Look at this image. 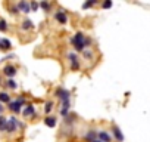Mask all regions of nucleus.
Listing matches in <instances>:
<instances>
[{"label": "nucleus", "mask_w": 150, "mask_h": 142, "mask_svg": "<svg viewBox=\"0 0 150 142\" xmlns=\"http://www.w3.org/2000/svg\"><path fill=\"white\" fill-rule=\"evenodd\" d=\"M6 83H8V87H9V89H16V87H18L16 82H15V80H12V79H9Z\"/></svg>", "instance_id": "obj_22"}, {"label": "nucleus", "mask_w": 150, "mask_h": 142, "mask_svg": "<svg viewBox=\"0 0 150 142\" xmlns=\"http://www.w3.org/2000/svg\"><path fill=\"white\" fill-rule=\"evenodd\" d=\"M83 55H84L86 59H90V58L93 56V50H91V49H84V50H83Z\"/></svg>", "instance_id": "obj_20"}, {"label": "nucleus", "mask_w": 150, "mask_h": 142, "mask_svg": "<svg viewBox=\"0 0 150 142\" xmlns=\"http://www.w3.org/2000/svg\"><path fill=\"white\" fill-rule=\"evenodd\" d=\"M56 123H57L56 117L49 115V117H46V118H44V124H46V126H49V127H54V126H56Z\"/></svg>", "instance_id": "obj_13"}, {"label": "nucleus", "mask_w": 150, "mask_h": 142, "mask_svg": "<svg viewBox=\"0 0 150 142\" xmlns=\"http://www.w3.org/2000/svg\"><path fill=\"white\" fill-rule=\"evenodd\" d=\"M86 138H87V141H88V142H93V141H96V138H97V132L90 130V132L86 135Z\"/></svg>", "instance_id": "obj_16"}, {"label": "nucleus", "mask_w": 150, "mask_h": 142, "mask_svg": "<svg viewBox=\"0 0 150 142\" xmlns=\"http://www.w3.org/2000/svg\"><path fill=\"white\" fill-rule=\"evenodd\" d=\"M3 74L6 76V77H9V79H12L15 74H16V68L13 67V65H11V64H8L6 67H5V70H3Z\"/></svg>", "instance_id": "obj_6"}, {"label": "nucleus", "mask_w": 150, "mask_h": 142, "mask_svg": "<svg viewBox=\"0 0 150 142\" xmlns=\"http://www.w3.org/2000/svg\"><path fill=\"white\" fill-rule=\"evenodd\" d=\"M68 59H69V62H71V70H74V71L80 70V59H78L77 55L71 52V53L68 55Z\"/></svg>", "instance_id": "obj_4"}, {"label": "nucleus", "mask_w": 150, "mask_h": 142, "mask_svg": "<svg viewBox=\"0 0 150 142\" xmlns=\"http://www.w3.org/2000/svg\"><path fill=\"white\" fill-rule=\"evenodd\" d=\"M2 113H3V107H2V104H0V115H2Z\"/></svg>", "instance_id": "obj_26"}, {"label": "nucleus", "mask_w": 150, "mask_h": 142, "mask_svg": "<svg viewBox=\"0 0 150 142\" xmlns=\"http://www.w3.org/2000/svg\"><path fill=\"white\" fill-rule=\"evenodd\" d=\"M12 47V43L9 39H0V49L2 50H9Z\"/></svg>", "instance_id": "obj_10"}, {"label": "nucleus", "mask_w": 150, "mask_h": 142, "mask_svg": "<svg viewBox=\"0 0 150 142\" xmlns=\"http://www.w3.org/2000/svg\"><path fill=\"white\" fill-rule=\"evenodd\" d=\"M56 96L63 102V101H69V98H71V93L66 90V89H62V87H59L57 90H56Z\"/></svg>", "instance_id": "obj_5"}, {"label": "nucleus", "mask_w": 150, "mask_h": 142, "mask_svg": "<svg viewBox=\"0 0 150 142\" xmlns=\"http://www.w3.org/2000/svg\"><path fill=\"white\" fill-rule=\"evenodd\" d=\"M93 142H100V141H99V139H96V141H93Z\"/></svg>", "instance_id": "obj_27"}, {"label": "nucleus", "mask_w": 150, "mask_h": 142, "mask_svg": "<svg viewBox=\"0 0 150 142\" xmlns=\"http://www.w3.org/2000/svg\"><path fill=\"white\" fill-rule=\"evenodd\" d=\"M54 18H56V21L60 22V24H66V22H68V16H66V14H65L63 11H57V12L54 14Z\"/></svg>", "instance_id": "obj_8"}, {"label": "nucleus", "mask_w": 150, "mask_h": 142, "mask_svg": "<svg viewBox=\"0 0 150 142\" xmlns=\"http://www.w3.org/2000/svg\"><path fill=\"white\" fill-rule=\"evenodd\" d=\"M52 110H53V102H52V101H47L46 105H44V113L47 114V113H50Z\"/></svg>", "instance_id": "obj_19"}, {"label": "nucleus", "mask_w": 150, "mask_h": 142, "mask_svg": "<svg viewBox=\"0 0 150 142\" xmlns=\"http://www.w3.org/2000/svg\"><path fill=\"white\" fill-rule=\"evenodd\" d=\"M102 6H103V9H109V8H112V2H109V0H108V2H105Z\"/></svg>", "instance_id": "obj_25"}, {"label": "nucleus", "mask_w": 150, "mask_h": 142, "mask_svg": "<svg viewBox=\"0 0 150 142\" xmlns=\"http://www.w3.org/2000/svg\"><path fill=\"white\" fill-rule=\"evenodd\" d=\"M38 8H40V6H38V3H37V2H31V3H30V9H31V11H34V12H35Z\"/></svg>", "instance_id": "obj_24"}, {"label": "nucleus", "mask_w": 150, "mask_h": 142, "mask_svg": "<svg viewBox=\"0 0 150 142\" xmlns=\"http://www.w3.org/2000/svg\"><path fill=\"white\" fill-rule=\"evenodd\" d=\"M6 123H8V118H5L3 115H0V132L6 130Z\"/></svg>", "instance_id": "obj_17"}, {"label": "nucleus", "mask_w": 150, "mask_h": 142, "mask_svg": "<svg viewBox=\"0 0 150 142\" xmlns=\"http://www.w3.org/2000/svg\"><path fill=\"white\" fill-rule=\"evenodd\" d=\"M21 27H22V30H31V28H34V24H33V21L25 19V21H22Z\"/></svg>", "instance_id": "obj_15"}, {"label": "nucleus", "mask_w": 150, "mask_h": 142, "mask_svg": "<svg viewBox=\"0 0 150 142\" xmlns=\"http://www.w3.org/2000/svg\"><path fill=\"white\" fill-rule=\"evenodd\" d=\"M18 120H16V117H11V118H8V123H6V130L5 132H8V133H13V132H16V129H18Z\"/></svg>", "instance_id": "obj_3"}, {"label": "nucleus", "mask_w": 150, "mask_h": 142, "mask_svg": "<svg viewBox=\"0 0 150 142\" xmlns=\"http://www.w3.org/2000/svg\"><path fill=\"white\" fill-rule=\"evenodd\" d=\"M97 2H96V0H88V2H86L84 5H83V8L84 9H88V8H91V6H94Z\"/></svg>", "instance_id": "obj_21"}, {"label": "nucleus", "mask_w": 150, "mask_h": 142, "mask_svg": "<svg viewBox=\"0 0 150 142\" xmlns=\"http://www.w3.org/2000/svg\"><path fill=\"white\" fill-rule=\"evenodd\" d=\"M8 30V24L5 19H0V31H6Z\"/></svg>", "instance_id": "obj_23"}, {"label": "nucleus", "mask_w": 150, "mask_h": 142, "mask_svg": "<svg viewBox=\"0 0 150 142\" xmlns=\"http://www.w3.org/2000/svg\"><path fill=\"white\" fill-rule=\"evenodd\" d=\"M9 104L11 102V95H8L6 92H0V104Z\"/></svg>", "instance_id": "obj_14"}, {"label": "nucleus", "mask_w": 150, "mask_h": 142, "mask_svg": "<svg viewBox=\"0 0 150 142\" xmlns=\"http://www.w3.org/2000/svg\"><path fill=\"white\" fill-rule=\"evenodd\" d=\"M97 138H99V141H100V142H110V141H112L110 135H109L108 132H103V130L97 132Z\"/></svg>", "instance_id": "obj_9"}, {"label": "nucleus", "mask_w": 150, "mask_h": 142, "mask_svg": "<svg viewBox=\"0 0 150 142\" xmlns=\"http://www.w3.org/2000/svg\"><path fill=\"white\" fill-rule=\"evenodd\" d=\"M25 104V98L22 96V98H18L16 101H11L9 102V110L12 111V113H21V107Z\"/></svg>", "instance_id": "obj_2"}, {"label": "nucleus", "mask_w": 150, "mask_h": 142, "mask_svg": "<svg viewBox=\"0 0 150 142\" xmlns=\"http://www.w3.org/2000/svg\"><path fill=\"white\" fill-rule=\"evenodd\" d=\"M113 136H115V139H116L118 142H122V141H124V135H122V132H121V129H119L118 126L113 127Z\"/></svg>", "instance_id": "obj_11"}, {"label": "nucleus", "mask_w": 150, "mask_h": 142, "mask_svg": "<svg viewBox=\"0 0 150 142\" xmlns=\"http://www.w3.org/2000/svg\"><path fill=\"white\" fill-rule=\"evenodd\" d=\"M38 6H40L43 11H46V12H50V9H52V5H50L49 2H41V3H38Z\"/></svg>", "instance_id": "obj_18"}, {"label": "nucleus", "mask_w": 150, "mask_h": 142, "mask_svg": "<svg viewBox=\"0 0 150 142\" xmlns=\"http://www.w3.org/2000/svg\"><path fill=\"white\" fill-rule=\"evenodd\" d=\"M71 42H72V44H74V47H75V50H77V52H83L86 49V46H88L91 43V40L87 39L84 36V33H77L71 39Z\"/></svg>", "instance_id": "obj_1"}, {"label": "nucleus", "mask_w": 150, "mask_h": 142, "mask_svg": "<svg viewBox=\"0 0 150 142\" xmlns=\"http://www.w3.org/2000/svg\"><path fill=\"white\" fill-rule=\"evenodd\" d=\"M22 114H24L25 117L34 115V114H35V107H34V105H27V108L22 111Z\"/></svg>", "instance_id": "obj_12"}, {"label": "nucleus", "mask_w": 150, "mask_h": 142, "mask_svg": "<svg viewBox=\"0 0 150 142\" xmlns=\"http://www.w3.org/2000/svg\"><path fill=\"white\" fill-rule=\"evenodd\" d=\"M16 9H18V12H22V14H30L31 12L30 3H27V2H19L16 5Z\"/></svg>", "instance_id": "obj_7"}]
</instances>
